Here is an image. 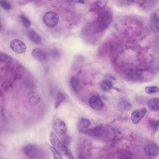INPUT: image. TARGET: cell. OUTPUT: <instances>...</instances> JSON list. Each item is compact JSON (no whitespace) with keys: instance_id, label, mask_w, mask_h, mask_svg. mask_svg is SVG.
<instances>
[{"instance_id":"7402d4cb","label":"cell","mask_w":159,"mask_h":159,"mask_svg":"<svg viewBox=\"0 0 159 159\" xmlns=\"http://www.w3.org/2000/svg\"><path fill=\"white\" fill-rule=\"evenodd\" d=\"M158 91L159 88L158 86H148L145 88V92L148 94L158 93Z\"/></svg>"},{"instance_id":"cb8c5ba5","label":"cell","mask_w":159,"mask_h":159,"mask_svg":"<svg viewBox=\"0 0 159 159\" xmlns=\"http://www.w3.org/2000/svg\"><path fill=\"white\" fill-rule=\"evenodd\" d=\"M149 125L150 126L152 133L155 134L158 128V121L156 120H151L149 122Z\"/></svg>"},{"instance_id":"52a82bcc","label":"cell","mask_w":159,"mask_h":159,"mask_svg":"<svg viewBox=\"0 0 159 159\" xmlns=\"http://www.w3.org/2000/svg\"><path fill=\"white\" fill-rule=\"evenodd\" d=\"M53 127L55 132L60 135H65L66 132L67 128H66V124L61 119H55L53 122Z\"/></svg>"},{"instance_id":"5bb4252c","label":"cell","mask_w":159,"mask_h":159,"mask_svg":"<svg viewBox=\"0 0 159 159\" xmlns=\"http://www.w3.org/2000/svg\"><path fill=\"white\" fill-rule=\"evenodd\" d=\"M91 125V121L89 119L81 117L78 119L76 122V126L79 130H84L87 129Z\"/></svg>"},{"instance_id":"8992f818","label":"cell","mask_w":159,"mask_h":159,"mask_svg":"<svg viewBox=\"0 0 159 159\" xmlns=\"http://www.w3.org/2000/svg\"><path fill=\"white\" fill-rule=\"evenodd\" d=\"M143 77V71L140 69L131 68L127 73V78L132 81H139Z\"/></svg>"},{"instance_id":"8fae6325","label":"cell","mask_w":159,"mask_h":159,"mask_svg":"<svg viewBox=\"0 0 159 159\" xmlns=\"http://www.w3.org/2000/svg\"><path fill=\"white\" fill-rule=\"evenodd\" d=\"M144 152L149 156H157L158 154V146L155 142H150L144 147Z\"/></svg>"},{"instance_id":"5b68a950","label":"cell","mask_w":159,"mask_h":159,"mask_svg":"<svg viewBox=\"0 0 159 159\" xmlns=\"http://www.w3.org/2000/svg\"><path fill=\"white\" fill-rule=\"evenodd\" d=\"M22 151L24 153L30 158H35L39 155V149L38 147L34 144H28L24 147Z\"/></svg>"},{"instance_id":"603a6c76","label":"cell","mask_w":159,"mask_h":159,"mask_svg":"<svg viewBox=\"0 0 159 159\" xmlns=\"http://www.w3.org/2000/svg\"><path fill=\"white\" fill-rule=\"evenodd\" d=\"M70 86L71 87V88L74 90V91H76L78 89V86H79V81L78 80L73 76L72 77L71 79H70Z\"/></svg>"},{"instance_id":"44dd1931","label":"cell","mask_w":159,"mask_h":159,"mask_svg":"<svg viewBox=\"0 0 159 159\" xmlns=\"http://www.w3.org/2000/svg\"><path fill=\"white\" fill-rule=\"evenodd\" d=\"M19 19L23 25L27 28L30 27L31 25V21L24 14H21L19 16Z\"/></svg>"},{"instance_id":"30bf717a","label":"cell","mask_w":159,"mask_h":159,"mask_svg":"<svg viewBox=\"0 0 159 159\" xmlns=\"http://www.w3.org/2000/svg\"><path fill=\"white\" fill-rule=\"evenodd\" d=\"M53 147H55L61 154L65 155L68 158H73V157L68 147L66 146L65 143H64L61 140H59L58 142L56 143V145Z\"/></svg>"},{"instance_id":"4fadbf2b","label":"cell","mask_w":159,"mask_h":159,"mask_svg":"<svg viewBox=\"0 0 159 159\" xmlns=\"http://www.w3.org/2000/svg\"><path fill=\"white\" fill-rule=\"evenodd\" d=\"M158 10H156L152 13L150 17V27L153 31L155 32H158Z\"/></svg>"},{"instance_id":"4316f807","label":"cell","mask_w":159,"mask_h":159,"mask_svg":"<svg viewBox=\"0 0 159 159\" xmlns=\"http://www.w3.org/2000/svg\"><path fill=\"white\" fill-rule=\"evenodd\" d=\"M64 100H65L64 95L61 93H58L57 97L56 102H55V107H57L59 105H60L61 102H63Z\"/></svg>"},{"instance_id":"e0dca14e","label":"cell","mask_w":159,"mask_h":159,"mask_svg":"<svg viewBox=\"0 0 159 159\" xmlns=\"http://www.w3.org/2000/svg\"><path fill=\"white\" fill-rule=\"evenodd\" d=\"M148 107L153 111H158L159 110V99L157 97L150 98L147 101Z\"/></svg>"},{"instance_id":"f546056e","label":"cell","mask_w":159,"mask_h":159,"mask_svg":"<svg viewBox=\"0 0 159 159\" xmlns=\"http://www.w3.org/2000/svg\"><path fill=\"white\" fill-rule=\"evenodd\" d=\"M78 3H84V1H76Z\"/></svg>"},{"instance_id":"f1b7e54d","label":"cell","mask_w":159,"mask_h":159,"mask_svg":"<svg viewBox=\"0 0 159 159\" xmlns=\"http://www.w3.org/2000/svg\"><path fill=\"white\" fill-rule=\"evenodd\" d=\"M97 6L101 9H105V7L107 3V1H98L96 2Z\"/></svg>"},{"instance_id":"ffe728a7","label":"cell","mask_w":159,"mask_h":159,"mask_svg":"<svg viewBox=\"0 0 159 159\" xmlns=\"http://www.w3.org/2000/svg\"><path fill=\"white\" fill-rule=\"evenodd\" d=\"M101 88L104 91H107L112 88V83L110 80H104L101 83Z\"/></svg>"},{"instance_id":"d4e9b609","label":"cell","mask_w":159,"mask_h":159,"mask_svg":"<svg viewBox=\"0 0 159 159\" xmlns=\"http://www.w3.org/2000/svg\"><path fill=\"white\" fill-rule=\"evenodd\" d=\"M50 150H51V152L53 153L54 158H57V159H62L63 158V157L61 155V153L59 152V151L55 147L51 146L50 147Z\"/></svg>"},{"instance_id":"9a60e30c","label":"cell","mask_w":159,"mask_h":159,"mask_svg":"<svg viewBox=\"0 0 159 159\" xmlns=\"http://www.w3.org/2000/svg\"><path fill=\"white\" fill-rule=\"evenodd\" d=\"M27 101L30 105H35L40 102V96L36 92L32 91L27 94Z\"/></svg>"},{"instance_id":"2e32d148","label":"cell","mask_w":159,"mask_h":159,"mask_svg":"<svg viewBox=\"0 0 159 159\" xmlns=\"http://www.w3.org/2000/svg\"><path fill=\"white\" fill-rule=\"evenodd\" d=\"M28 37L30 40L36 44H40L42 42V37L35 30L31 29L27 32Z\"/></svg>"},{"instance_id":"7c38bea8","label":"cell","mask_w":159,"mask_h":159,"mask_svg":"<svg viewBox=\"0 0 159 159\" xmlns=\"http://www.w3.org/2000/svg\"><path fill=\"white\" fill-rule=\"evenodd\" d=\"M32 56L38 61H45L47 60V53L42 49L39 48H34L31 52Z\"/></svg>"},{"instance_id":"d6986e66","label":"cell","mask_w":159,"mask_h":159,"mask_svg":"<svg viewBox=\"0 0 159 159\" xmlns=\"http://www.w3.org/2000/svg\"><path fill=\"white\" fill-rule=\"evenodd\" d=\"M13 58L7 53L1 52L0 53V61L1 63H11L13 61Z\"/></svg>"},{"instance_id":"ac0fdd59","label":"cell","mask_w":159,"mask_h":159,"mask_svg":"<svg viewBox=\"0 0 159 159\" xmlns=\"http://www.w3.org/2000/svg\"><path fill=\"white\" fill-rule=\"evenodd\" d=\"M117 106L120 110L124 111H129L132 108V105L130 102L125 99H120L117 103Z\"/></svg>"},{"instance_id":"ba28073f","label":"cell","mask_w":159,"mask_h":159,"mask_svg":"<svg viewBox=\"0 0 159 159\" xmlns=\"http://www.w3.org/2000/svg\"><path fill=\"white\" fill-rule=\"evenodd\" d=\"M147 113V109L145 108L137 109L134 111L130 116V119L134 124H137L142 120V119L145 116Z\"/></svg>"},{"instance_id":"484cf974","label":"cell","mask_w":159,"mask_h":159,"mask_svg":"<svg viewBox=\"0 0 159 159\" xmlns=\"http://www.w3.org/2000/svg\"><path fill=\"white\" fill-rule=\"evenodd\" d=\"M59 140H60V139L57 137V136L55 135V134L53 131L50 132V140L51 143L52 144V146H55Z\"/></svg>"},{"instance_id":"3957f363","label":"cell","mask_w":159,"mask_h":159,"mask_svg":"<svg viewBox=\"0 0 159 159\" xmlns=\"http://www.w3.org/2000/svg\"><path fill=\"white\" fill-rule=\"evenodd\" d=\"M106 132L105 127L102 125H98L94 128H91L89 129H86L83 131V133L96 139L101 138L104 135Z\"/></svg>"},{"instance_id":"9c48e42d","label":"cell","mask_w":159,"mask_h":159,"mask_svg":"<svg viewBox=\"0 0 159 159\" xmlns=\"http://www.w3.org/2000/svg\"><path fill=\"white\" fill-rule=\"evenodd\" d=\"M88 104L92 109L97 111L101 110L104 106V103L102 99L96 95H93L90 97L88 101Z\"/></svg>"},{"instance_id":"277c9868","label":"cell","mask_w":159,"mask_h":159,"mask_svg":"<svg viewBox=\"0 0 159 159\" xmlns=\"http://www.w3.org/2000/svg\"><path fill=\"white\" fill-rule=\"evenodd\" d=\"M11 49L17 53H23L26 51V45L23 41L18 39L12 40L9 43Z\"/></svg>"},{"instance_id":"83f0119b","label":"cell","mask_w":159,"mask_h":159,"mask_svg":"<svg viewBox=\"0 0 159 159\" xmlns=\"http://www.w3.org/2000/svg\"><path fill=\"white\" fill-rule=\"evenodd\" d=\"M0 5L6 11H9L12 7L11 4L9 2L6 1H1L0 2Z\"/></svg>"},{"instance_id":"7a4b0ae2","label":"cell","mask_w":159,"mask_h":159,"mask_svg":"<svg viewBox=\"0 0 159 159\" xmlns=\"http://www.w3.org/2000/svg\"><path fill=\"white\" fill-rule=\"evenodd\" d=\"M58 20V15L53 11H48L45 12L43 16V22L44 24L48 27H53L56 26Z\"/></svg>"},{"instance_id":"6da1fadb","label":"cell","mask_w":159,"mask_h":159,"mask_svg":"<svg viewBox=\"0 0 159 159\" xmlns=\"http://www.w3.org/2000/svg\"><path fill=\"white\" fill-rule=\"evenodd\" d=\"M112 20V13L109 9H104L100 12L96 20V26L100 30H104L109 27Z\"/></svg>"}]
</instances>
